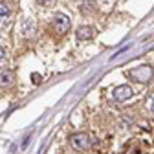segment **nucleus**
<instances>
[{
	"instance_id": "nucleus-1",
	"label": "nucleus",
	"mask_w": 154,
	"mask_h": 154,
	"mask_svg": "<svg viewBox=\"0 0 154 154\" xmlns=\"http://www.w3.org/2000/svg\"><path fill=\"white\" fill-rule=\"evenodd\" d=\"M152 75H154V72L150 66H138V68L128 70V77L134 83H149L152 79Z\"/></svg>"
},
{
	"instance_id": "nucleus-2",
	"label": "nucleus",
	"mask_w": 154,
	"mask_h": 154,
	"mask_svg": "<svg viewBox=\"0 0 154 154\" xmlns=\"http://www.w3.org/2000/svg\"><path fill=\"white\" fill-rule=\"evenodd\" d=\"M70 143H72V147L77 149V150H86V149H90V145H92L88 134H85V132L73 134V136L70 138Z\"/></svg>"
},
{
	"instance_id": "nucleus-3",
	"label": "nucleus",
	"mask_w": 154,
	"mask_h": 154,
	"mask_svg": "<svg viewBox=\"0 0 154 154\" xmlns=\"http://www.w3.org/2000/svg\"><path fill=\"white\" fill-rule=\"evenodd\" d=\"M53 28H55V31L59 33V35L66 33L70 29V18L66 15H63V13H57L53 17Z\"/></svg>"
},
{
	"instance_id": "nucleus-4",
	"label": "nucleus",
	"mask_w": 154,
	"mask_h": 154,
	"mask_svg": "<svg viewBox=\"0 0 154 154\" xmlns=\"http://www.w3.org/2000/svg\"><path fill=\"white\" fill-rule=\"evenodd\" d=\"M112 97H114V101H118V103L127 101V99H130V97H132V90H130V86L121 85V86H118V88H114Z\"/></svg>"
},
{
	"instance_id": "nucleus-5",
	"label": "nucleus",
	"mask_w": 154,
	"mask_h": 154,
	"mask_svg": "<svg viewBox=\"0 0 154 154\" xmlns=\"http://www.w3.org/2000/svg\"><path fill=\"white\" fill-rule=\"evenodd\" d=\"M13 81H15V75L11 73V72H0V86H9V85H13Z\"/></svg>"
},
{
	"instance_id": "nucleus-6",
	"label": "nucleus",
	"mask_w": 154,
	"mask_h": 154,
	"mask_svg": "<svg viewBox=\"0 0 154 154\" xmlns=\"http://www.w3.org/2000/svg\"><path fill=\"white\" fill-rule=\"evenodd\" d=\"M92 35H94V29H92V28H88V26H85V28H79V29H77V38H81V41L92 38Z\"/></svg>"
},
{
	"instance_id": "nucleus-7",
	"label": "nucleus",
	"mask_w": 154,
	"mask_h": 154,
	"mask_svg": "<svg viewBox=\"0 0 154 154\" xmlns=\"http://www.w3.org/2000/svg\"><path fill=\"white\" fill-rule=\"evenodd\" d=\"M11 15V9L6 2H0V17H9Z\"/></svg>"
},
{
	"instance_id": "nucleus-8",
	"label": "nucleus",
	"mask_w": 154,
	"mask_h": 154,
	"mask_svg": "<svg viewBox=\"0 0 154 154\" xmlns=\"http://www.w3.org/2000/svg\"><path fill=\"white\" fill-rule=\"evenodd\" d=\"M38 6H44V8H51L55 4V0H37Z\"/></svg>"
},
{
	"instance_id": "nucleus-9",
	"label": "nucleus",
	"mask_w": 154,
	"mask_h": 154,
	"mask_svg": "<svg viewBox=\"0 0 154 154\" xmlns=\"http://www.w3.org/2000/svg\"><path fill=\"white\" fill-rule=\"evenodd\" d=\"M149 110L154 112V92L150 94V99H149Z\"/></svg>"
},
{
	"instance_id": "nucleus-10",
	"label": "nucleus",
	"mask_w": 154,
	"mask_h": 154,
	"mask_svg": "<svg viewBox=\"0 0 154 154\" xmlns=\"http://www.w3.org/2000/svg\"><path fill=\"white\" fill-rule=\"evenodd\" d=\"M4 57H6V53H4V50H2V48H0V63L4 61Z\"/></svg>"
}]
</instances>
